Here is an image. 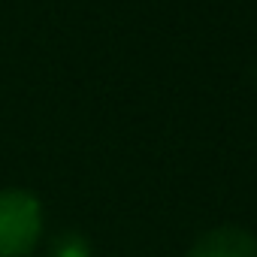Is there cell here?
<instances>
[{
  "mask_svg": "<svg viewBox=\"0 0 257 257\" xmlns=\"http://www.w3.org/2000/svg\"><path fill=\"white\" fill-rule=\"evenodd\" d=\"M43 230V206L31 191H0V257H28Z\"/></svg>",
  "mask_w": 257,
  "mask_h": 257,
  "instance_id": "cell-1",
  "label": "cell"
},
{
  "mask_svg": "<svg viewBox=\"0 0 257 257\" xmlns=\"http://www.w3.org/2000/svg\"><path fill=\"white\" fill-rule=\"evenodd\" d=\"M188 257H257V239L245 227H215L191 245Z\"/></svg>",
  "mask_w": 257,
  "mask_h": 257,
  "instance_id": "cell-2",
  "label": "cell"
},
{
  "mask_svg": "<svg viewBox=\"0 0 257 257\" xmlns=\"http://www.w3.org/2000/svg\"><path fill=\"white\" fill-rule=\"evenodd\" d=\"M49 257H91V245H88L85 236H79L76 230H70V233H61L52 242Z\"/></svg>",
  "mask_w": 257,
  "mask_h": 257,
  "instance_id": "cell-3",
  "label": "cell"
}]
</instances>
